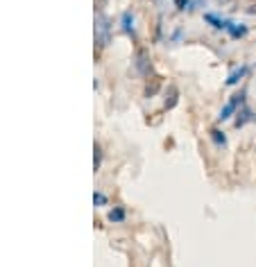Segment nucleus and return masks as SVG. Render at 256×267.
I'll list each match as a JSON object with an SVG mask.
<instances>
[{"label":"nucleus","instance_id":"7ed1b4c3","mask_svg":"<svg viewBox=\"0 0 256 267\" xmlns=\"http://www.w3.org/2000/svg\"><path fill=\"white\" fill-rule=\"evenodd\" d=\"M134 66H136V70L141 72V75H150L152 64H150V57H148L145 50H138L136 52V61H134Z\"/></svg>","mask_w":256,"mask_h":267},{"label":"nucleus","instance_id":"9b49d317","mask_svg":"<svg viewBox=\"0 0 256 267\" xmlns=\"http://www.w3.org/2000/svg\"><path fill=\"white\" fill-rule=\"evenodd\" d=\"M159 86H161V80H159V77H154L152 84H148V86H145V98H152V95L159 91Z\"/></svg>","mask_w":256,"mask_h":267},{"label":"nucleus","instance_id":"423d86ee","mask_svg":"<svg viewBox=\"0 0 256 267\" xmlns=\"http://www.w3.org/2000/svg\"><path fill=\"white\" fill-rule=\"evenodd\" d=\"M204 21H206V23H211V25H213L215 30H227V27L231 25V21H222V18L213 16V14H204Z\"/></svg>","mask_w":256,"mask_h":267},{"label":"nucleus","instance_id":"f257e3e1","mask_svg":"<svg viewBox=\"0 0 256 267\" xmlns=\"http://www.w3.org/2000/svg\"><path fill=\"white\" fill-rule=\"evenodd\" d=\"M95 43H98V48H104L109 43V23L104 16L95 18Z\"/></svg>","mask_w":256,"mask_h":267},{"label":"nucleus","instance_id":"9d476101","mask_svg":"<svg viewBox=\"0 0 256 267\" xmlns=\"http://www.w3.org/2000/svg\"><path fill=\"white\" fill-rule=\"evenodd\" d=\"M211 138H213L215 145H220V147L227 145V136H225V132H220V129H211Z\"/></svg>","mask_w":256,"mask_h":267},{"label":"nucleus","instance_id":"39448f33","mask_svg":"<svg viewBox=\"0 0 256 267\" xmlns=\"http://www.w3.org/2000/svg\"><path fill=\"white\" fill-rule=\"evenodd\" d=\"M247 75V66H240V68H236L234 72H229V77H227V86H234V84H238L243 77Z\"/></svg>","mask_w":256,"mask_h":267},{"label":"nucleus","instance_id":"0eeeda50","mask_svg":"<svg viewBox=\"0 0 256 267\" xmlns=\"http://www.w3.org/2000/svg\"><path fill=\"white\" fill-rule=\"evenodd\" d=\"M236 116H238V118H236V127H245L247 123H252L254 120V113L249 109H240Z\"/></svg>","mask_w":256,"mask_h":267},{"label":"nucleus","instance_id":"4468645a","mask_svg":"<svg viewBox=\"0 0 256 267\" xmlns=\"http://www.w3.org/2000/svg\"><path fill=\"white\" fill-rule=\"evenodd\" d=\"M93 202L100 204V206H104V204H107V197H104L102 193H95V195H93Z\"/></svg>","mask_w":256,"mask_h":267},{"label":"nucleus","instance_id":"f8f14e48","mask_svg":"<svg viewBox=\"0 0 256 267\" xmlns=\"http://www.w3.org/2000/svg\"><path fill=\"white\" fill-rule=\"evenodd\" d=\"M109 220L111 222H123L125 220V211L123 208H114V211L109 213Z\"/></svg>","mask_w":256,"mask_h":267},{"label":"nucleus","instance_id":"6e6552de","mask_svg":"<svg viewBox=\"0 0 256 267\" xmlns=\"http://www.w3.org/2000/svg\"><path fill=\"white\" fill-rule=\"evenodd\" d=\"M227 32H229L234 39H240V36H245V34H247V27H245V25H236V23H231V25L227 27Z\"/></svg>","mask_w":256,"mask_h":267},{"label":"nucleus","instance_id":"f03ea898","mask_svg":"<svg viewBox=\"0 0 256 267\" xmlns=\"http://www.w3.org/2000/svg\"><path fill=\"white\" fill-rule=\"evenodd\" d=\"M243 98H245V93H238V95H234L229 102H227L225 106L220 109V116H218V120H229L231 116L236 113V109H238L240 104H243Z\"/></svg>","mask_w":256,"mask_h":267},{"label":"nucleus","instance_id":"ddd939ff","mask_svg":"<svg viewBox=\"0 0 256 267\" xmlns=\"http://www.w3.org/2000/svg\"><path fill=\"white\" fill-rule=\"evenodd\" d=\"M100 161H102V152H100V147L95 145V157H93V166H95V170L100 168Z\"/></svg>","mask_w":256,"mask_h":267},{"label":"nucleus","instance_id":"1a4fd4ad","mask_svg":"<svg viewBox=\"0 0 256 267\" xmlns=\"http://www.w3.org/2000/svg\"><path fill=\"white\" fill-rule=\"evenodd\" d=\"M123 27H125V32L134 36V18H132V14H129V12L123 14Z\"/></svg>","mask_w":256,"mask_h":267},{"label":"nucleus","instance_id":"20e7f679","mask_svg":"<svg viewBox=\"0 0 256 267\" xmlns=\"http://www.w3.org/2000/svg\"><path fill=\"white\" fill-rule=\"evenodd\" d=\"M177 102H179V89H177L175 84H170V86H168V91H166V100H163V106L170 111V109H175V106H177Z\"/></svg>","mask_w":256,"mask_h":267}]
</instances>
